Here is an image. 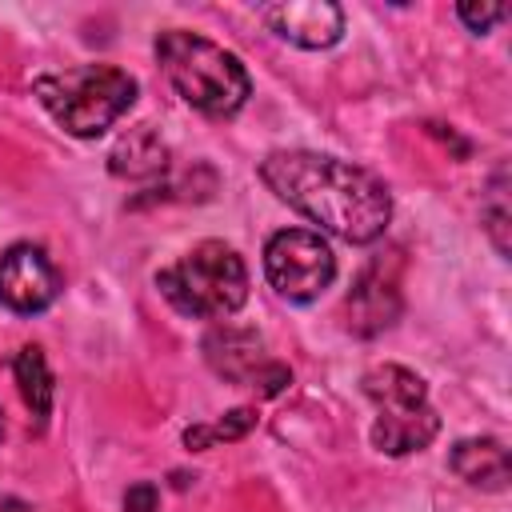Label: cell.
<instances>
[{"label": "cell", "mask_w": 512, "mask_h": 512, "mask_svg": "<svg viewBox=\"0 0 512 512\" xmlns=\"http://www.w3.org/2000/svg\"><path fill=\"white\" fill-rule=\"evenodd\" d=\"M264 24L296 44V48H308V52H320V48H332L340 36H344V12L340 4L332 0H284V4H264L260 8Z\"/></svg>", "instance_id": "9c48e42d"}, {"label": "cell", "mask_w": 512, "mask_h": 512, "mask_svg": "<svg viewBox=\"0 0 512 512\" xmlns=\"http://www.w3.org/2000/svg\"><path fill=\"white\" fill-rule=\"evenodd\" d=\"M0 512H24V504L12 500V496H0Z\"/></svg>", "instance_id": "e0dca14e"}, {"label": "cell", "mask_w": 512, "mask_h": 512, "mask_svg": "<svg viewBox=\"0 0 512 512\" xmlns=\"http://www.w3.org/2000/svg\"><path fill=\"white\" fill-rule=\"evenodd\" d=\"M156 508H160V492H156V484L140 480V484H132V488L124 492V512H156Z\"/></svg>", "instance_id": "2e32d148"}, {"label": "cell", "mask_w": 512, "mask_h": 512, "mask_svg": "<svg viewBox=\"0 0 512 512\" xmlns=\"http://www.w3.org/2000/svg\"><path fill=\"white\" fill-rule=\"evenodd\" d=\"M260 180L300 216L348 244H372L392 220V192L368 168L320 152H268Z\"/></svg>", "instance_id": "6da1fadb"}, {"label": "cell", "mask_w": 512, "mask_h": 512, "mask_svg": "<svg viewBox=\"0 0 512 512\" xmlns=\"http://www.w3.org/2000/svg\"><path fill=\"white\" fill-rule=\"evenodd\" d=\"M12 376L20 388V400L28 404V412L36 416V428L48 424L52 412V372H48V356L40 344H24L12 360Z\"/></svg>", "instance_id": "7c38bea8"}, {"label": "cell", "mask_w": 512, "mask_h": 512, "mask_svg": "<svg viewBox=\"0 0 512 512\" xmlns=\"http://www.w3.org/2000/svg\"><path fill=\"white\" fill-rule=\"evenodd\" d=\"M252 424H256V412H252V408H232V412H224V416L212 420V424H192V428H184V444H188L192 452H204V448H212V444H220V440L228 444V440L248 436Z\"/></svg>", "instance_id": "4fadbf2b"}, {"label": "cell", "mask_w": 512, "mask_h": 512, "mask_svg": "<svg viewBox=\"0 0 512 512\" xmlns=\"http://www.w3.org/2000/svg\"><path fill=\"white\" fill-rule=\"evenodd\" d=\"M484 224H488V232H492V240H496V248L500 252H508V204H504V172L496 176V184H492V200L484 204Z\"/></svg>", "instance_id": "5bb4252c"}, {"label": "cell", "mask_w": 512, "mask_h": 512, "mask_svg": "<svg viewBox=\"0 0 512 512\" xmlns=\"http://www.w3.org/2000/svg\"><path fill=\"white\" fill-rule=\"evenodd\" d=\"M364 396L376 404L372 420V444L388 456L420 452L436 440L440 416L428 404V388L412 368L380 364L364 376Z\"/></svg>", "instance_id": "5b68a950"}, {"label": "cell", "mask_w": 512, "mask_h": 512, "mask_svg": "<svg viewBox=\"0 0 512 512\" xmlns=\"http://www.w3.org/2000/svg\"><path fill=\"white\" fill-rule=\"evenodd\" d=\"M264 276L276 288V296H284L292 304H308L332 284L336 256L320 232L280 228L264 244Z\"/></svg>", "instance_id": "8992f818"}, {"label": "cell", "mask_w": 512, "mask_h": 512, "mask_svg": "<svg viewBox=\"0 0 512 512\" xmlns=\"http://www.w3.org/2000/svg\"><path fill=\"white\" fill-rule=\"evenodd\" d=\"M32 92L48 108V116L76 140L108 132L136 104V80L116 64H80L68 72H48L32 84Z\"/></svg>", "instance_id": "3957f363"}, {"label": "cell", "mask_w": 512, "mask_h": 512, "mask_svg": "<svg viewBox=\"0 0 512 512\" xmlns=\"http://www.w3.org/2000/svg\"><path fill=\"white\" fill-rule=\"evenodd\" d=\"M60 296V272L40 244H12L0 256V304L20 316L52 308Z\"/></svg>", "instance_id": "ba28073f"}, {"label": "cell", "mask_w": 512, "mask_h": 512, "mask_svg": "<svg viewBox=\"0 0 512 512\" xmlns=\"http://www.w3.org/2000/svg\"><path fill=\"white\" fill-rule=\"evenodd\" d=\"M156 60L172 80L176 96L212 120L236 116L252 96V80L240 56L196 32H180V28L160 32Z\"/></svg>", "instance_id": "7a4b0ae2"}, {"label": "cell", "mask_w": 512, "mask_h": 512, "mask_svg": "<svg viewBox=\"0 0 512 512\" xmlns=\"http://www.w3.org/2000/svg\"><path fill=\"white\" fill-rule=\"evenodd\" d=\"M452 472L460 480H468L472 488H484V492H504L508 480H512V464H508V448L492 436H472V440H460L448 456Z\"/></svg>", "instance_id": "30bf717a"}, {"label": "cell", "mask_w": 512, "mask_h": 512, "mask_svg": "<svg viewBox=\"0 0 512 512\" xmlns=\"http://www.w3.org/2000/svg\"><path fill=\"white\" fill-rule=\"evenodd\" d=\"M156 288L180 316L220 320L248 300V268L236 256V248L220 240H204L172 268L156 272Z\"/></svg>", "instance_id": "277c9868"}, {"label": "cell", "mask_w": 512, "mask_h": 512, "mask_svg": "<svg viewBox=\"0 0 512 512\" xmlns=\"http://www.w3.org/2000/svg\"><path fill=\"white\" fill-rule=\"evenodd\" d=\"M0 440H4V416H0Z\"/></svg>", "instance_id": "ac0fdd59"}, {"label": "cell", "mask_w": 512, "mask_h": 512, "mask_svg": "<svg viewBox=\"0 0 512 512\" xmlns=\"http://www.w3.org/2000/svg\"><path fill=\"white\" fill-rule=\"evenodd\" d=\"M456 16L472 28V32H488L492 24H500L504 16H508V4H500V0H464V4H456Z\"/></svg>", "instance_id": "9a60e30c"}, {"label": "cell", "mask_w": 512, "mask_h": 512, "mask_svg": "<svg viewBox=\"0 0 512 512\" xmlns=\"http://www.w3.org/2000/svg\"><path fill=\"white\" fill-rule=\"evenodd\" d=\"M108 168L124 180H152V176H164L168 168V144L152 132V124H136L128 128L112 152H108Z\"/></svg>", "instance_id": "8fae6325"}, {"label": "cell", "mask_w": 512, "mask_h": 512, "mask_svg": "<svg viewBox=\"0 0 512 512\" xmlns=\"http://www.w3.org/2000/svg\"><path fill=\"white\" fill-rule=\"evenodd\" d=\"M204 360L212 364L216 376H224L232 384H248L260 396H276L292 384V372L264 352V336L256 328L216 324L204 336Z\"/></svg>", "instance_id": "52a82bcc"}]
</instances>
